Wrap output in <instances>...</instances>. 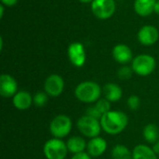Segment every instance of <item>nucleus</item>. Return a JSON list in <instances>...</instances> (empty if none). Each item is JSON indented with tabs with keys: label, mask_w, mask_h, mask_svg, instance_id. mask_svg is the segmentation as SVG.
I'll return each instance as SVG.
<instances>
[{
	"label": "nucleus",
	"mask_w": 159,
	"mask_h": 159,
	"mask_svg": "<svg viewBox=\"0 0 159 159\" xmlns=\"http://www.w3.org/2000/svg\"><path fill=\"white\" fill-rule=\"evenodd\" d=\"M101 126L102 130L109 135H117L125 130L129 124L128 116L117 110H111L104 114L101 118Z\"/></svg>",
	"instance_id": "obj_1"
},
{
	"label": "nucleus",
	"mask_w": 159,
	"mask_h": 159,
	"mask_svg": "<svg viewBox=\"0 0 159 159\" xmlns=\"http://www.w3.org/2000/svg\"><path fill=\"white\" fill-rule=\"evenodd\" d=\"M102 89L100 85L94 81H84L79 83L75 89V98L84 103H95L99 99H101Z\"/></svg>",
	"instance_id": "obj_2"
},
{
	"label": "nucleus",
	"mask_w": 159,
	"mask_h": 159,
	"mask_svg": "<svg viewBox=\"0 0 159 159\" xmlns=\"http://www.w3.org/2000/svg\"><path fill=\"white\" fill-rule=\"evenodd\" d=\"M73 128L72 120L66 115L56 116L49 124V132L53 138L63 139L67 137Z\"/></svg>",
	"instance_id": "obj_3"
},
{
	"label": "nucleus",
	"mask_w": 159,
	"mask_h": 159,
	"mask_svg": "<svg viewBox=\"0 0 159 159\" xmlns=\"http://www.w3.org/2000/svg\"><path fill=\"white\" fill-rule=\"evenodd\" d=\"M76 127L83 136L89 139L98 137L102 129L101 126V121L99 119L87 115L82 116L78 118L76 122Z\"/></svg>",
	"instance_id": "obj_4"
},
{
	"label": "nucleus",
	"mask_w": 159,
	"mask_h": 159,
	"mask_svg": "<svg viewBox=\"0 0 159 159\" xmlns=\"http://www.w3.org/2000/svg\"><path fill=\"white\" fill-rule=\"evenodd\" d=\"M68 152L66 143L57 138L49 139L43 147V153L47 159H65Z\"/></svg>",
	"instance_id": "obj_5"
},
{
	"label": "nucleus",
	"mask_w": 159,
	"mask_h": 159,
	"mask_svg": "<svg viewBox=\"0 0 159 159\" xmlns=\"http://www.w3.org/2000/svg\"><path fill=\"white\" fill-rule=\"evenodd\" d=\"M131 67L133 69V72L138 75L147 76L155 71L156 60L150 55L142 54L133 59Z\"/></svg>",
	"instance_id": "obj_6"
},
{
	"label": "nucleus",
	"mask_w": 159,
	"mask_h": 159,
	"mask_svg": "<svg viewBox=\"0 0 159 159\" xmlns=\"http://www.w3.org/2000/svg\"><path fill=\"white\" fill-rule=\"evenodd\" d=\"M91 10L97 18L105 20L114 14L116 10V4L114 0H93L91 4Z\"/></svg>",
	"instance_id": "obj_7"
},
{
	"label": "nucleus",
	"mask_w": 159,
	"mask_h": 159,
	"mask_svg": "<svg viewBox=\"0 0 159 159\" xmlns=\"http://www.w3.org/2000/svg\"><path fill=\"white\" fill-rule=\"evenodd\" d=\"M64 89V81L57 74H52L47 77L44 83V90L49 97H59Z\"/></svg>",
	"instance_id": "obj_8"
},
{
	"label": "nucleus",
	"mask_w": 159,
	"mask_h": 159,
	"mask_svg": "<svg viewBox=\"0 0 159 159\" xmlns=\"http://www.w3.org/2000/svg\"><path fill=\"white\" fill-rule=\"evenodd\" d=\"M68 57L75 67H82L86 62V52L84 46L79 42L72 43L68 48Z\"/></svg>",
	"instance_id": "obj_9"
},
{
	"label": "nucleus",
	"mask_w": 159,
	"mask_h": 159,
	"mask_svg": "<svg viewBox=\"0 0 159 159\" xmlns=\"http://www.w3.org/2000/svg\"><path fill=\"white\" fill-rule=\"evenodd\" d=\"M18 85L15 78L7 74L0 76V94L4 98H12L18 91Z\"/></svg>",
	"instance_id": "obj_10"
},
{
	"label": "nucleus",
	"mask_w": 159,
	"mask_h": 159,
	"mask_svg": "<svg viewBox=\"0 0 159 159\" xmlns=\"http://www.w3.org/2000/svg\"><path fill=\"white\" fill-rule=\"evenodd\" d=\"M106 149H107V142L100 136L89 139V141L87 143V153L91 157H101L102 155L104 154Z\"/></svg>",
	"instance_id": "obj_11"
},
{
	"label": "nucleus",
	"mask_w": 159,
	"mask_h": 159,
	"mask_svg": "<svg viewBox=\"0 0 159 159\" xmlns=\"http://www.w3.org/2000/svg\"><path fill=\"white\" fill-rule=\"evenodd\" d=\"M138 39L144 46L154 45L158 39V31L152 25H145L138 33Z\"/></svg>",
	"instance_id": "obj_12"
},
{
	"label": "nucleus",
	"mask_w": 159,
	"mask_h": 159,
	"mask_svg": "<svg viewBox=\"0 0 159 159\" xmlns=\"http://www.w3.org/2000/svg\"><path fill=\"white\" fill-rule=\"evenodd\" d=\"M12 104L17 110L24 111L29 109L31 105L34 104V99L28 91L20 90L12 97Z\"/></svg>",
	"instance_id": "obj_13"
},
{
	"label": "nucleus",
	"mask_w": 159,
	"mask_h": 159,
	"mask_svg": "<svg viewBox=\"0 0 159 159\" xmlns=\"http://www.w3.org/2000/svg\"><path fill=\"white\" fill-rule=\"evenodd\" d=\"M113 57L118 63L126 64L132 60V52L128 46L124 44H119L114 48Z\"/></svg>",
	"instance_id": "obj_14"
},
{
	"label": "nucleus",
	"mask_w": 159,
	"mask_h": 159,
	"mask_svg": "<svg viewBox=\"0 0 159 159\" xmlns=\"http://www.w3.org/2000/svg\"><path fill=\"white\" fill-rule=\"evenodd\" d=\"M102 92L104 98L108 100L110 102H118L123 95L122 89L116 83H107L104 85L102 89Z\"/></svg>",
	"instance_id": "obj_15"
},
{
	"label": "nucleus",
	"mask_w": 159,
	"mask_h": 159,
	"mask_svg": "<svg viewBox=\"0 0 159 159\" xmlns=\"http://www.w3.org/2000/svg\"><path fill=\"white\" fill-rule=\"evenodd\" d=\"M132 159H157V155L152 147L145 144H138L132 150Z\"/></svg>",
	"instance_id": "obj_16"
},
{
	"label": "nucleus",
	"mask_w": 159,
	"mask_h": 159,
	"mask_svg": "<svg viewBox=\"0 0 159 159\" xmlns=\"http://www.w3.org/2000/svg\"><path fill=\"white\" fill-rule=\"evenodd\" d=\"M68 151L73 155L85 152L87 150V143L80 136H72L67 140L66 143Z\"/></svg>",
	"instance_id": "obj_17"
},
{
	"label": "nucleus",
	"mask_w": 159,
	"mask_h": 159,
	"mask_svg": "<svg viewBox=\"0 0 159 159\" xmlns=\"http://www.w3.org/2000/svg\"><path fill=\"white\" fill-rule=\"evenodd\" d=\"M156 4V0H136L134 8L138 15L145 17L149 16L153 11H155Z\"/></svg>",
	"instance_id": "obj_18"
},
{
	"label": "nucleus",
	"mask_w": 159,
	"mask_h": 159,
	"mask_svg": "<svg viewBox=\"0 0 159 159\" xmlns=\"http://www.w3.org/2000/svg\"><path fill=\"white\" fill-rule=\"evenodd\" d=\"M143 138L148 143L156 144L159 140V129L155 124H147L143 128Z\"/></svg>",
	"instance_id": "obj_19"
},
{
	"label": "nucleus",
	"mask_w": 159,
	"mask_h": 159,
	"mask_svg": "<svg viewBox=\"0 0 159 159\" xmlns=\"http://www.w3.org/2000/svg\"><path fill=\"white\" fill-rule=\"evenodd\" d=\"M111 156L113 159H132V151L124 144H116L114 146Z\"/></svg>",
	"instance_id": "obj_20"
},
{
	"label": "nucleus",
	"mask_w": 159,
	"mask_h": 159,
	"mask_svg": "<svg viewBox=\"0 0 159 159\" xmlns=\"http://www.w3.org/2000/svg\"><path fill=\"white\" fill-rule=\"evenodd\" d=\"M48 95L45 92V91H38L36 92L34 96H33V99H34V105L35 107H43L44 105L47 104L48 101Z\"/></svg>",
	"instance_id": "obj_21"
},
{
	"label": "nucleus",
	"mask_w": 159,
	"mask_h": 159,
	"mask_svg": "<svg viewBox=\"0 0 159 159\" xmlns=\"http://www.w3.org/2000/svg\"><path fill=\"white\" fill-rule=\"evenodd\" d=\"M111 103L108 100H106L105 98H101L99 99L95 103L94 106L97 108V110L102 114V116H103L104 114H106L107 112L111 111Z\"/></svg>",
	"instance_id": "obj_22"
},
{
	"label": "nucleus",
	"mask_w": 159,
	"mask_h": 159,
	"mask_svg": "<svg viewBox=\"0 0 159 159\" xmlns=\"http://www.w3.org/2000/svg\"><path fill=\"white\" fill-rule=\"evenodd\" d=\"M133 69L129 66H122L117 71V76L122 80H128L132 76Z\"/></svg>",
	"instance_id": "obj_23"
},
{
	"label": "nucleus",
	"mask_w": 159,
	"mask_h": 159,
	"mask_svg": "<svg viewBox=\"0 0 159 159\" xmlns=\"http://www.w3.org/2000/svg\"><path fill=\"white\" fill-rule=\"evenodd\" d=\"M127 102H128L129 108L130 110H132V111L138 110L139 107L141 106V99L137 95H131V96H129Z\"/></svg>",
	"instance_id": "obj_24"
},
{
	"label": "nucleus",
	"mask_w": 159,
	"mask_h": 159,
	"mask_svg": "<svg viewBox=\"0 0 159 159\" xmlns=\"http://www.w3.org/2000/svg\"><path fill=\"white\" fill-rule=\"evenodd\" d=\"M86 115H87V116H91V117H94V118H96V119H99V120H101V118H102V114H101V113L97 110V108L94 106V104L87 108V110H86Z\"/></svg>",
	"instance_id": "obj_25"
},
{
	"label": "nucleus",
	"mask_w": 159,
	"mask_h": 159,
	"mask_svg": "<svg viewBox=\"0 0 159 159\" xmlns=\"http://www.w3.org/2000/svg\"><path fill=\"white\" fill-rule=\"evenodd\" d=\"M71 159H91V157L87 152H82V153H79V154L73 155Z\"/></svg>",
	"instance_id": "obj_26"
},
{
	"label": "nucleus",
	"mask_w": 159,
	"mask_h": 159,
	"mask_svg": "<svg viewBox=\"0 0 159 159\" xmlns=\"http://www.w3.org/2000/svg\"><path fill=\"white\" fill-rule=\"evenodd\" d=\"M3 4H5L6 6H8V7H11V6H14L18 0H1Z\"/></svg>",
	"instance_id": "obj_27"
},
{
	"label": "nucleus",
	"mask_w": 159,
	"mask_h": 159,
	"mask_svg": "<svg viewBox=\"0 0 159 159\" xmlns=\"http://www.w3.org/2000/svg\"><path fill=\"white\" fill-rule=\"evenodd\" d=\"M0 10H1V12H0V17L2 18V17H3V13H4V8H3V6H0Z\"/></svg>",
	"instance_id": "obj_28"
},
{
	"label": "nucleus",
	"mask_w": 159,
	"mask_h": 159,
	"mask_svg": "<svg viewBox=\"0 0 159 159\" xmlns=\"http://www.w3.org/2000/svg\"><path fill=\"white\" fill-rule=\"evenodd\" d=\"M78 1H80V2H82V3H89V2L93 1V0H78Z\"/></svg>",
	"instance_id": "obj_29"
},
{
	"label": "nucleus",
	"mask_w": 159,
	"mask_h": 159,
	"mask_svg": "<svg viewBox=\"0 0 159 159\" xmlns=\"http://www.w3.org/2000/svg\"><path fill=\"white\" fill-rule=\"evenodd\" d=\"M157 144H158V146H159V140H158V142H157Z\"/></svg>",
	"instance_id": "obj_30"
}]
</instances>
